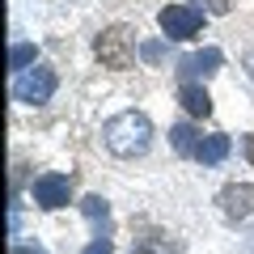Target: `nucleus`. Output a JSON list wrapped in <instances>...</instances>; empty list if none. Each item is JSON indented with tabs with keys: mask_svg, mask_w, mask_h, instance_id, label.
<instances>
[{
	"mask_svg": "<svg viewBox=\"0 0 254 254\" xmlns=\"http://www.w3.org/2000/svg\"><path fill=\"white\" fill-rule=\"evenodd\" d=\"M93 51H98L102 68H115V72H127L136 68V43H131V30L127 26H106L98 38H93Z\"/></svg>",
	"mask_w": 254,
	"mask_h": 254,
	"instance_id": "nucleus-2",
	"label": "nucleus"
},
{
	"mask_svg": "<svg viewBox=\"0 0 254 254\" xmlns=\"http://www.w3.org/2000/svg\"><path fill=\"white\" fill-rule=\"evenodd\" d=\"M165 55V43H157V38H148V43H140V60L144 64H157Z\"/></svg>",
	"mask_w": 254,
	"mask_h": 254,
	"instance_id": "nucleus-13",
	"label": "nucleus"
},
{
	"mask_svg": "<svg viewBox=\"0 0 254 254\" xmlns=\"http://www.w3.org/2000/svg\"><path fill=\"white\" fill-rule=\"evenodd\" d=\"M220 64H225V55H220L216 47H203V51L182 55V60H178V76H182V81H199V76H212Z\"/></svg>",
	"mask_w": 254,
	"mask_h": 254,
	"instance_id": "nucleus-7",
	"label": "nucleus"
},
{
	"mask_svg": "<svg viewBox=\"0 0 254 254\" xmlns=\"http://www.w3.org/2000/svg\"><path fill=\"white\" fill-rule=\"evenodd\" d=\"M131 254H170V246H165V242H157V237H144V242H136V246H131Z\"/></svg>",
	"mask_w": 254,
	"mask_h": 254,
	"instance_id": "nucleus-14",
	"label": "nucleus"
},
{
	"mask_svg": "<svg viewBox=\"0 0 254 254\" xmlns=\"http://www.w3.org/2000/svg\"><path fill=\"white\" fill-rule=\"evenodd\" d=\"M229 148H233V140H229L225 131L203 136V144H199V153H195V161H199V165H220V161L229 157Z\"/></svg>",
	"mask_w": 254,
	"mask_h": 254,
	"instance_id": "nucleus-9",
	"label": "nucleus"
},
{
	"mask_svg": "<svg viewBox=\"0 0 254 254\" xmlns=\"http://www.w3.org/2000/svg\"><path fill=\"white\" fill-rule=\"evenodd\" d=\"M157 21H161L165 38H174V43H187V38H195L203 30V13L195 4H165L157 13Z\"/></svg>",
	"mask_w": 254,
	"mask_h": 254,
	"instance_id": "nucleus-4",
	"label": "nucleus"
},
{
	"mask_svg": "<svg viewBox=\"0 0 254 254\" xmlns=\"http://www.w3.org/2000/svg\"><path fill=\"white\" fill-rule=\"evenodd\" d=\"M170 144H174V153H178V157H195V153H199V144H203V131H195L190 123H174Z\"/></svg>",
	"mask_w": 254,
	"mask_h": 254,
	"instance_id": "nucleus-10",
	"label": "nucleus"
},
{
	"mask_svg": "<svg viewBox=\"0 0 254 254\" xmlns=\"http://www.w3.org/2000/svg\"><path fill=\"white\" fill-rule=\"evenodd\" d=\"M81 212H85L89 220H106V216H110V203L102 199V195H85V199H81Z\"/></svg>",
	"mask_w": 254,
	"mask_h": 254,
	"instance_id": "nucleus-12",
	"label": "nucleus"
},
{
	"mask_svg": "<svg viewBox=\"0 0 254 254\" xmlns=\"http://www.w3.org/2000/svg\"><path fill=\"white\" fill-rule=\"evenodd\" d=\"M34 60H38V47L34 43H13V51H9V68H13V72H26Z\"/></svg>",
	"mask_w": 254,
	"mask_h": 254,
	"instance_id": "nucleus-11",
	"label": "nucleus"
},
{
	"mask_svg": "<svg viewBox=\"0 0 254 254\" xmlns=\"http://www.w3.org/2000/svg\"><path fill=\"white\" fill-rule=\"evenodd\" d=\"M13 254H47V250H38V246H13Z\"/></svg>",
	"mask_w": 254,
	"mask_h": 254,
	"instance_id": "nucleus-16",
	"label": "nucleus"
},
{
	"mask_svg": "<svg viewBox=\"0 0 254 254\" xmlns=\"http://www.w3.org/2000/svg\"><path fill=\"white\" fill-rule=\"evenodd\" d=\"M102 136H106V148L115 157H140L153 144V123H148L144 110H123V115L106 119Z\"/></svg>",
	"mask_w": 254,
	"mask_h": 254,
	"instance_id": "nucleus-1",
	"label": "nucleus"
},
{
	"mask_svg": "<svg viewBox=\"0 0 254 254\" xmlns=\"http://www.w3.org/2000/svg\"><path fill=\"white\" fill-rule=\"evenodd\" d=\"M216 203H220V216H225V220L242 225V220L254 216V187H250V182H233V187H225L216 195Z\"/></svg>",
	"mask_w": 254,
	"mask_h": 254,
	"instance_id": "nucleus-6",
	"label": "nucleus"
},
{
	"mask_svg": "<svg viewBox=\"0 0 254 254\" xmlns=\"http://www.w3.org/2000/svg\"><path fill=\"white\" fill-rule=\"evenodd\" d=\"M55 68H47V64H34V68H26V72L13 76V98L26 102V106H43V102H51L55 93Z\"/></svg>",
	"mask_w": 254,
	"mask_h": 254,
	"instance_id": "nucleus-3",
	"label": "nucleus"
},
{
	"mask_svg": "<svg viewBox=\"0 0 254 254\" xmlns=\"http://www.w3.org/2000/svg\"><path fill=\"white\" fill-rule=\"evenodd\" d=\"M81 254H115V246H110V242H106V237H93V242H89V246H85V250H81Z\"/></svg>",
	"mask_w": 254,
	"mask_h": 254,
	"instance_id": "nucleus-15",
	"label": "nucleus"
},
{
	"mask_svg": "<svg viewBox=\"0 0 254 254\" xmlns=\"http://www.w3.org/2000/svg\"><path fill=\"white\" fill-rule=\"evenodd\" d=\"M246 72H250V76H254V51H250V55H246Z\"/></svg>",
	"mask_w": 254,
	"mask_h": 254,
	"instance_id": "nucleus-18",
	"label": "nucleus"
},
{
	"mask_svg": "<svg viewBox=\"0 0 254 254\" xmlns=\"http://www.w3.org/2000/svg\"><path fill=\"white\" fill-rule=\"evenodd\" d=\"M178 102H182V110H187L190 119H208V115H212V98H208V89H203V85H195V81H182Z\"/></svg>",
	"mask_w": 254,
	"mask_h": 254,
	"instance_id": "nucleus-8",
	"label": "nucleus"
},
{
	"mask_svg": "<svg viewBox=\"0 0 254 254\" xmlns=\"http://www.w3.org/2000/svg\"><path fill=\"white\" fill-rule=\"evenodd\" d=\"M246 157H250V165H254V136L246 140Z\"/></svg>",
	"mask_w": 254,
	"mask_h": 254,
	"instance_id": "nucleus-17",
	"label": "nucleus"
},
{
	"mask_svg": "<svg viewBox=\"0 0 254 254\" xmlns=\"http://www.w3.org/2000/svg\"><path fill=\"white\" fill-rule=\"evenodd\" d=\"M30 195H34L38 208L55 212V208H68V199H72V182L64 178V174H38L34 187H30Z\"/></svg>",
	"mask_w": 254,
	"mask_h": 254,
	"instance_id": "nucleus-5",
	"label": "nucleus"
}]
</instances>
